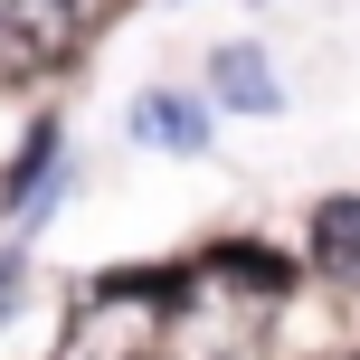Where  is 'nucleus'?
I'll list each match as a JSON object with an SVG mask.
<instances>
[{"label":"nucleus","instance_id":"f257e3e1","mask_svg":"<svg viewBox=\"0 0 360 360\" xmlns=\"http://www.w3.org/2000/svg\"><path fill=\"white\" fill-rule=\"evenodd\" d=\"M76 57V0H0V86H38Z\"/></svg>","mask_w":360,"mask_h":360},{"label":"nucleus","instance_id":"f03ea898","mask_svg":"<svg viewBox=\"0 0 360 360\" xmlns=\"http://www.w3.org/2000/svg\"><path fill=\"white\" fill-rule=\"evenodd\" d=\"M313 266L342 275V285H360V190H342V199L313 209Z\"/></svg>","mask_w":360,"mask_h":360},{"label":"nucleus","instance_id":"7ed1b4c3","mask_svg":"<svg viewBox=\"0 0 360 360\" xmlns=\"http://www.w3.org/2000/svg\"><path fill=\"white\" fill-rule=\"evenodd\" d=\"M209 86L228 95L237 114H275V67L256 48H218V67H209Z\"/></svg>","mask_w":360,"mask_h":360},{"label":"nucleus","instance_id":"20e7f679","mask_svg":"<svg viewBox=\"0 0 360 360\" xmlns=\"http://www.w3.org/2000/svg\"><path fill=\"white\" fill-rule=\"evenodd\" d=\"M133 133H143V143H162V152H199V105L190 95H143V105H133Z\"/></svg>","mask_w":360,"mask_h":360},{"label":"nucleus","instance_id":"39448f33","mask_svg":"<svg viewBox=\"0 0 360 360\" xmlns=\"http://www.w3.org/2000/svg\"><path fill=\"white\" fill-rule=\"evenodd\" d=\"M152 351V323H86L57 360H143Z\"/></svg>","mask_w":360,"mask_h":360},{"label":"nucleus","instance_id":"423d86ee","mask_svg":"<svg viewBox=\"0 0 360 360\" xmlns=\"http://www.w3.org/2000/svg\"><path fill=\"white\" fill-rule=\"evenodd\" d=\"M48 143H57V133H38V143H29V152H19V171H10V199H29V190H38V180H48Z\"/></svg>","mask_w":360,"mask_h":360},{"label":"nucleus","instance_id":"0eeeda50","mask_svg":"<svg viewBox=\"0 0 360 360\" xmlns=\"http://www.w3.org/2000/svg\"><path fill=\"white\" fill-rule=\"evenodd\" d=\"M10 285H19V266H10V256H0V304H10Z\"/></svg>","mask_w":360,"mask_h":360}]
</instances>
